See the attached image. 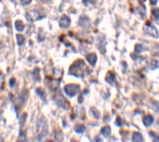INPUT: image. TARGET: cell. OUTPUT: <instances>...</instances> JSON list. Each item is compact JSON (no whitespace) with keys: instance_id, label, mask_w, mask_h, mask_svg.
I'll list each match as a JSON object with an SVG mask.
<instances>
[{"instance_id":"obj_1","label":"cell","mask_w":159,"mask_h":142,"mask_svg":"<svg viewBox=\"0 0 159 142\" xmlns=\"http://www.w3.org/2000/svg\"><path fill=\"white\" fill-rule=\"evenodd\" d=\"M86 69V65L83 60H77L70 68V74L76 76H83Z\"/></svg>"},{"instance_id":"obj_2","label":"cell","mask_w":159,"mask_h":142,"mask_svg":"<svg viewBox=\"0 0 159 142\" xmlns=\"http://www.w3.org/2000/svg\"><path fill=\"white\" fill-rule=\"evenodd\" d=\"M143 30H144V32L146 33L147 35L153 37V38H158L159 37V33L157 31V29H156V27L150 21H147L146 23L144 24Z\"/></svg>"},{"instance_id":"obj_3","label":"cell","mask_w":159,"mask_h":142,"mask_svg":"<svg viewBox=\"0 0 159 142\" xmlns=\"http://www.w3.org/2000/svg\"><path fill=\"white\" fill-rule=\"evenodd\" d=\"M80 87L78 85H74V84H71V85H67L65 87V91L69 97H74L77 93L79 91Z\"/></svg>"},{"instance_id":"obj_4","label":"cell","mask_w":159,"mask_h":142,"mask_svg":"<svg viewBox=\"0 0 159 142\" xmlns=\"http://www.w3.org/2000/svg\"><path fill=\"white\" fill-rule=\"evenodd\" d=\"M55 100H56L57 103H58L59 105L61 106V108H65V109H67V108H70L69 101H68L67 99H65V98L62 97L61 95H57V97L55 98Z\"/></svg>"},{"instance_id":"obj_5","label":"cell","mask_w":159,"mask_h":142,"mask_svg":"<svg viewBox=\"0 0 159 142\" xmlns=\"http://www.w3.org/2000/svg\"><path fill=\"white\" fill-rule=\"evenodd\" d=\"M71 24V19L69 17L67 16V15H64V16L61 17V19H60V26H61V28H68L70 26Z\"/></svg>"},{"instance_id":"obj_6","label":"cell","mask_w":159,"mask_h":142,"mask_svg":"<svg viewBox=\"0 0 159 142\" xmlns=\"http://www.w3.org/2000/svg\"><path fill=\"white\" fill-rule=\"evenodd\" d=\"M87 60H88V62H89L90 65L94 66V64H96V55L94 53L88 54L87 55Z\"/></svg>"},{"instance_id":"obj_7","label":"cell","mask_w":159,"mask_h":142,"mask_svg":"<svg viewBox=\"0 0 159 142\" xmlns=\"http://www.w3.org/2000/svg\"><path fill=\"white\" fill-rule=\"evenodd\" d=\"M151 17L152 20L155 21L156 23H159V8H154L151 10Z\"/></svg>"},{"instance_id":"obj_8","label":"cell","mask_w":159,"mask_h":142,"mask_svg":"<svg viewBox=\"0 0 159 142\" xmlns=\"http://www.w3.org/2000/svg\"><path fill=\"white\" fill-rule=\"evenodd\" d=\"M105 80H107L109 84L114 85V80H116V76H114V74L112 73V72H109L107 76H105Z\"/></svg>"},{"instance_id":"obj_9","label":"cell","mask_w":159,"mask_h":142,"mask_svg":"<svg viewBox=\"0 0 159 142\" xmlns=\"http://www.w3.org/2000/svg\"><path fill=\"white\" fill-rule=\"evenodd\" d=\"M143 123H144L145 126H150L152 123H153V117L151 116L150 114H147L144 116V118H143Z\"/></svg>"},{"instance_id":"obj_10","label":"cell","mask_w":159,"mask_h":142,"mask_svg":"<svg viewBox=\"0 0 159 142\" xmlns=\"http://www.w3.org/2000/svg\"><path fill=\"white\" fill-rule=\"evenodd\" d=\"M24 27H25V26H24V23L21 20H17L15 22V28H16L17 31H19V32L23 31Z\"/></svg>"},{"instance_id":"obj_11","label":"cell","mask_w":159,"mask_h":142,"mask_svg":"<svg viewBox=\"0 0 159 142\" xmlns=\"http://www.w3.org/2000/svg\"><path fill=\"white\" fill-rule=\"evenodd\" d=\"M110 132H111V129H110L109 126H105V127H103L101 129V133H103V135L105 137H109L110 135Z\"/></svg>"},{"instance_id":"obj_12","label":"cell","mask_w":159,"mask_h":142,"mask_svg":"<svg viewBox=\"0 0 159 142\" xmlns=\"http://www.w3.org/2000/svg\"><path fill=\"white\" fill-rule=\"evenodd\" d=\"M40 70L38 68H36V69L34 70V72H33V78L35 80V82H40Z\"/></svg>"},{"instance_id":"obj_13","label":"cell","mask_w":159,"mask_h":142,"mask_svg":"<svg viewBox=\"0 0 159 142\" xmlns=\"http://www.w3.org/2000/svg\"><path fill=\"white\" fill-rule=\"evenodd\" d=\"M132 140L133 141H143V137L140 133L136 132L133 134V137H132Z\"/></svg>"},{"instance_id":"obj_14","label":"cell","mask_w":159,"mask_h":142,"mask_svg":"<svg viewBox=\"0 0 159 142\" xmlns=\"http://www.w3.org/2000/svg\"><path fill=\"white\" fill-rule=\"evenodd\" d=\"M16 39H17V43H18V45H22V44H24V42H25V38H24L23 35L17 34Z\"/></svg>"},{"instance_id":"obj_15","label":"cell","mask_w":159,"mask_h":142,"mask_svg":"<svg viewBox=\"0 0 159 142\" xmlns=\"http://www.w3.org/2000/svg\"><path fill=\"white\" fill-rule=\"evenodd\" d=\"M75 130H76L78 133H82V132L85 131V126L84 125H77L76 128H75Z\"/></svg>"},{"instance_id":"obj_16","label":"cell","mask_w":159,"mask_h":142,"mask_svg":"<svg viewBox=\"0 0 159 142\" xmlns=\"http://www.w3.org/2000/svg\"><path fill=\"white\" fill-rule=\"evenodd\" d=\"M141 50H142V46H141V45H136L135 46V52H136V53H139Z\"/></svg>"},{"instance_id":"obj_17","label":"cell","mask_w":159,"mask_h":142,"mask_svg":"<svg viewBox=\"0 0 159 142\" xmlns=\"http://www.w3.org/2000/svg\"><path fill=\"white\" fill-rule=\"evenodd\" d=\"M31 1H32V0H21V3L23 4V5H28V4L31 3Z\"/></svg>"},{"instance_id":"obj_18","label":"cell","mask_w":159,"mask_h":142,"mask_svg":"<svg viewBox=\"0 0 159 142\" xmlns=\"http://www.w3.org/2000/svg\"><path fill=\"white\" fill-rule=\"evenodd\" d=\"M150 135H151V136L153 137V138H154V140L159 141V137H157L158 135H155V134H154V132H150Z\"/></svg>"},{"instance_id":"obj_19","label":"cell","mask_w":159,"mask_h":142,"mask_svg":"<svg viewBox=\"0 0 159 142\" xmlns=\"http://www.w3.org/2000/svg\"><path fill=\"white\" fill-rule=\"evenodd\" d=\"M157 1L158 0H150V5H152V6L156 5V4H157Z\"/></svg>"},{"instance_id":"obj_20","label":"cell","mask_w":159,"mask_h":142,"mask_svg":"<svg viewBox=\"0 0 159 142\" xmlns=\"http://www.w3.org/2000/svg\"><path fill=\"white\" fill-rule=\"evenodd\" d=\"M116 124H118V126L121 125V119L119 118V117H118V122H116Z\"/></svg>"},{"instance_id":"obj_21","label":"cell","mask_w":159,"mask_h":142,"mask_svg":"<svg viewBox=\"0 0 159 142\" xmlns=\"http://www.w3.org/2000/svg\"><path fill=\"white\" fill-rule=\"evenodd\" d=\"M10 85H11V86H13V85H14V78H11V80H10Z\"/></svg>"},{"instance_id":"obj_22","label":"cell","mask_w":159,"mask_h":142,"mask_svg":"<svg viewBox=\"0 0 159 142\" xmlns=\"http://www.w3.org/2000/svg\"><path fill=\"white\" fill-rule=\"evenodd\" d=\"M138 1H139V2H140V3H143V2H144V1H145V0H138Z\"/></svg>"},{"instance_id":"obj_23","label":"cell","mask_w":159,"mask_h":142,"mask_svg":"<svg viewBox=\"0 0 159 142\" xmlns=\"http://www.w3.org/2000/svg\"><path fill=\"white\" fill-rule=\"evenodd\" d=\"M158 124H159V120H158Z\"/></svg>"}]
</instances>
